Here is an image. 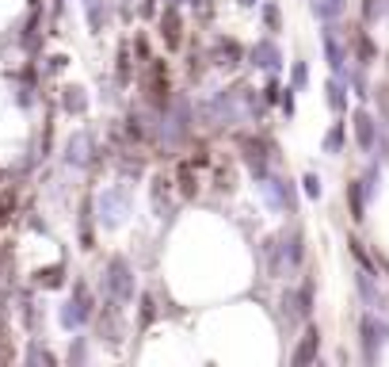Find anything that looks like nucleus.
Instances as JSON below:
<instances>
[{"label":"nucleus","mask_w":389,"mask_h":367,"mask_svg":"<svg viewBox=\"0 0 389 367\" xmlns=\"http://www.w3.org/2000/svg\"><path fill=\"white\" fill-rule=\"evenodd\" d=\"M96 206H100V222L107 226V230H115V226H122V219L130 214V187H107Z\"/></svg>","instance_id":"obj_1"},{"label":"nucleus","mask_w":389,"mask_h":367,"mask_svg":"<svg viewBox=\"0 0 389 367\" xmlns=\"http://www.w3.org/2000/svg\"><path fill=\"white\" fill-rule=\"evenodd\" d=\"M107 295L119 306L134 298V272H130V264L122 257H111V264H107Z\"/></svg>","instance_id":"obj_2"},{"label":"nucleus","mask_w":389,"mask_h":367,"mask_svg":"<svg viewBox=\"0 0 389 367\" xmlns=\"http://www.w3.org/2000/svg\"><path fill=\"white\" fill-rule=\"evenodd\" d=\"M88 318H92V295H88V287H84V284H77V287H73V298L61 310V325L65 329H80Z\"/></svg>","instance_id":"obj_3"},{"label":"nucleus","mask_w":389,"mask_h":367,"mask_svg":"<svg viewBox=\"0 0 389 367\" xmlns=\"http://www.w3.org/2000/svg\"><path fill=\"white\" fill-rule=\"evenodd\" d=\"M187 122H191V107H187V100H176L172 111H168L164 122H160V138H164L168 146H176L179 138L187 134Z\"/></svg>","instance_id":"obj_4"},{"label":"nucleus","mask_w":389,"mask_h":367,"mask_svg":"<svg viewBox=\"0 0 389 367\" xmlns=\"http://www.w3.org/2000/svg\"><path fill=\"white\" fill-rule=\"evenodd\" d=\"M363 344H366V360H378V356H382V348L389 344V325L378 322L374 314L363 318Z\"/></svg>","instance_id":"obj_5"},{"label":"nucleus","mask_w":389,"mask_h":367,"mask_svg":"<svg viewBox=\"0 0 389 367\" xmlns=\"http://www.w3.org/2000/svg\"><path fill=\"white\" fill-rule=\"evenodd\" d=\"M65 161L77 165V168H84L92 161V138L84 134V130H77V134L69 138V146H65Z\"/></svg>","instance_id":"obj_6"},{"label":"nucleus","mask_w":389,"mask_h":367,"mask_svg":"<svg viewBox=\"0 0 389 367\" xmlns=\"http://www.w3.org/2000/svg\"><path fill=\"white\" fill-rule=\"evenodd\" d=\"M279 46H275L271 39H260V42H256L252 46V65H260V69H268V73H275V69H279Z\"/></svg>","instance_id":"obj_7"},{"label":"nucleus","mask_w":389,"mask_h":367,"mask_svg":"<svg viewBox=\"0 0 389 367\" xmlns=\"http://www.w3.org/2000/svg\"><path fill=\"white\" fill-rule=\"evenodd\" d=\"M210 119L214 122H237L241 111H237V92H222L214 103H210Z\"/></svg>","instance_id":"obj_8"},{"label":"nucleus","mask_w":389,"mask_h":367,"mask_svg":"<svg viewBox=\"0 0 389 367\" xmlns=\"http://www.w3.org/2000/svg\"><path fill=\"white\" fill-rule=\"evenodd\" d=\"M355 138L363 149H374V138H378V122L370 111H355Z\"/></svg>","instance_id":"obj_9"},{"label":"nucleus","mask_w":389,"mask_h":367,"mask_svg":"<svg viewBox=\"0 0 389 367\" xmlns=\"http://www.w3.org/2000/svg\"><path fill=\"white\" fill-rule=\"evenodd\" d=\"M61 107L69 111V115H84V111H88V96H84L80 84H65L61 88Z\"/></svg>","instance_id":"obj_10"},{"label":"nucleus","mask_w":389,"mask_h":367,"mask_svg":"<svg viewBox=\"0 0 389 367\" xmlns=\"http://www.w3.org/2000/svg\"><path fill=\"white\" fill-rule=\"evenodd\" d=\"M145 88H149V96H153L157 103L168 100V73H164V65H160V62L149 65V84H145Z\"/></svg>","instance_id":"obj_11"},{"label":"nucleus","mask_w":389,"mask_h":367,"mask_svg":"<svg viewBox=\"0 0 389 367\" xmlns=\"http://www.w3.org/2000/svg\"><path fill=\"white\" fill-rule=\"evenodd\" d=\"M321 39H325V54H328L332 73H344V50H340V42H336V27H325Z\"/></svg>","instance_id":"obj_12"},{"label":"nucleus","mask_w":389,"mask_h":367,"mask_svg":"<svg viewBox=\"0 0 389 367\" xmlns=\"http://www.w3.org/2000/svg\"><path fill=\"white\" fill-rule=\"evenodd\" d=\"M317 348H321V333H317V329H306V337H301V344H298V352H294L290 356V360L294 363H309L313 360V356H317Z\"/></svg>","instance_id":"obj_13"},{"label":"nucleus","mask_w":389,"mask_h":367,"mask_svg":"<svg viewBox=\"0 0 389 367\" xmlns=\"http://www.w3.org/2000/svg\"><path fill=\"white\" fill-rule=\"evenodd\" d=\"M359 295L366 298V306H374V310H382L385 306V298H382V291L374 287V279H370V268L359 272Z\"/></svg>","instance_id":"obj_14"},{"label":"nucleus","mask_w":389,"mask_h":367,"mask_svg":"<svg viewBox=\"0 0 389 367\" xmlns=\"http://www.w3.org/2000/svg\"><path fill=\"white\" fill-rule=\"evenodd\" d=\"M160 35H164V46H179V12H176V4L164 12V20H160Z\"/></svg>","instance_id":"obj_15"},{"label":"nucleus","mask_w":389,"mask_h":367,"mask_svg":"<svg viewBox=\"0 0 389 367\" xmlns=\"http://www.w3.org/2000/svg\"><path fill=\"white\" fill-rule=\"evenodd\" d=\"M313 12L317 20H340L347 12V0H313Z\"/></svg>","instance_id":"obj_16"},{"label":"nucleus","mask_w":389,"mask_h":367,"mask_svg":"<svg viewBox=\"0 0 389 367\" xmlns=\"http://www.w3.org/2000/svg\"><path fill=\"white\" fill-rule=\"evenodd\" d=\"M244 161H249L256 180H263V176H268V161H263V153H260V146H256V142L244 146Z\"/></svg>","instance_id":"obj_17"},{"label":"nucleus","mask_w":389,"mask_h":367,"mask_svg":"<svg viewBox=\"0 0 389 367\" xmlns=\"http://www.w3.org/2000/svg\"><path fill=\"white\" fill-rule=\"evenodd\" d=\"M347 195H351V219L363 222L366 219V199H363V187H359V180L347 184Z\"/></svg>","instance_id":"obj_18"},{"label":"nucleus","mask_w":389,"mask_h":367,"mask_svg":"<svg viewBox=\"0 0 389 367\" xmlns=\"http://www.w3.org/2000/svg\"><path fill=\"white\" fill-rule=\"evenodd\" d=\"M378 184H382V173H378V165H374V168L363 176V180H359V187H363V199H374V195H378Z\"/></svg>","instance_id":"obj_19"},{"label":"nucleus","mask_w":389,"mask_h":367,"mask_svg":"<svg viewBox=\"0 0 389 367\" xmlns=\"http://www.w3.org/2000/svg\"><path fill=\"white\" fill-rule=\"evenodd\" d=\"M84 8H88L92 31H103V0H84Z\"/></svg>","instance_id":"obj_20"},{"label":"nucleus","mask_w":389,"mask_h":367,"mask_svg":"<svg viewBox=\"0 0 389 367\" xmlns=\"http://www.w3.org/2000/svg\"><path fill=\"white\" fill-rule=\"evenodd\" d=\"M328 103H332V111H344V107H347L344 84H340V81H328Z\"/></svg>","instance_id":"obj_21"},{"label":"nucleus","mask_w":389,"mask_h":367,"mask_svg":"<svg viewBox=\"0 0 389 367\" xmlns=\"http://www.w3.org/2000/svg\"><path fill=\"white\" fill-rule=\"evenodd\" d=\"M340 146H344V127H332L325 134V153H340Z\"/></svg>","instance_id":"obj_22"},{"label":"nucleus","mask_w":389,"mask_h":367,"mask_svg":"<svg viewBox=\"0 0 389 367\" xmlns=\"http://www.w3.org/2000/svg\"><path fill=\"white\" fill-rule=\"evenodd\" d=\"M61 279H65V276H61V264L39 272V284H42V287H61Z\"/></svg>","instance_id":"obj_23"},{"label":"nucleus","mask_w":389,"mask_h":367,"mask_svg":"<svg viewBox=\"0 0 389 367\" xmlns=\"http://www.w3.org/2000/svg\"><path fill=\"white\" fill-rule=\"evenodd\" d=\"M217 58H222V65H237V58H241V50H237V42H222V50H217Z\"/></svg>","instance_id":"obj_24"},{"label":"nucleus","mask_w":389,"mask_h":367,"mask_svg":"<svg viewBox=\"0 0 389 367\" xmlns=\"http://www.w3.org/2000/svg\"><path fill=\"white\" fill-rule=\"evenodd\" d=\"M153 318H157V306H153V298H141V329H145L149 322H153Z\"/></svg>","instance_id":"obj_25"},{"label":"nucleus","mask_w":389,"mask_h":367,"mask_svg":"<svg viewBox=\"0 0 389 367\" xmlns=\"http://www.w3.org/2000/svg\"><path fill=\"white\" fill-rule=\"evenodd\" d=\"M301 184H306V195H309V199H321V176H317V173H309Z\"/></svg>","instance_id":"obj_26"},{"label":"nucleus","mask_w":389,"mask_h":367,"mask_svg":"<svg viewBox=\"0 0 389 367\" xmlns=\"http://www.w3.org/2000/svg\"><path fill=\"white\" fill-rule=\"evenodd\" d=\"M263 23H268L271 31H279V8H275V4H268V8H263Z\"/></svg>","instance_id":"obj_27"},{"label":"nucleus","mask_w":389,"mask_h":367,"mask_svg":"<svg viewBox=\"0 0 389 367\" xmlns=\"http://www.w3.org/2000/svg\"><path fill=\"white\" fill-rule=\"evenodd\" d=\"M306 77H309V73H306V65H294V73H290V81H294V88H306Z\"/></svg>","instance_id":"obj_28"},{"label":"nucleus","mask_w":389,"mask_h":367,"mask_svg":"<svg viewBox=\"0 0 389 367\" xmlns=\"http://www.w3.org/2000/svg\"><path fill=\"white\" fill-rule=\"evenodd\" d=\"M287 245H290V249H287L290 252V264H298V260H301V238H290Z\"/></svg>","instance_id":"obj_29"},{"label":"nucleus","mask_w":389,"mask_h":367,"mask_svg":"<svg viewBox=\"0 0 389 367\" xmlns=\"http://www.w3.org/2000/svg\"><path fill=\"white\" fill-rule=\"evenodd\" d=\"M65 65H69V58H65V54H54V58H50V65H46V69H50V73H61Z\"/></svg>","instance_id":"obj_30"},{"label":"nucleus","mask_w":389,"mask_h":367,"mask_svg":"<svg viewBox=\"0 0 389 367\" xmlns=\"http://www.w3.org/2000/svg\"><path fill=\"white\" fill-rule=\"evenodd\" d=\"M31 360H42V363H54V356L46 348H31Z\"/></svg>","instance_id":"obj_31"},{"label":"nucleus","mask_w":389,"mask_h":367,"mask_svg":"<svg viewBox=\"0 0 389 367\" xmlns=\"http://www.w3.org/2000/svg\"><path fill=\"white\" fill-rule=\"evenodd\" d=\"M69 360H73V363H80V360H84V341H77V344H73Z\"/></svg>","instance_id":"obj_32"},{"label":"nucleus","mask_w":389,"mask_h":367,"mask_svg":"<svg viewBox=\"0 0 389 367\" xmlns=\"http://www.w3.org/2000/svg\"><path fill=\"white\" fill-rule=\"evenodd\" d=\"M282 111H287V115H294V96H290V88H287V96H282Z\"/></svg>","instance_id":"obj_33"},{"label":"nucleus","mask_w":389,"mask_h":367,"mask_svg":"<svg viewBox=\"0 0 389 367\" xmlns=\"http://www.w3.org/2000/svg\"><path fill=\"white\" fill-rule=\"evenodd\" d=\"M138 12H141V16H153V0H141V4H138Z\"/></svg>","instance_id":"obj_34"},{"label":"nucleus","mask_w":389,"mask_h":367,"mask_svg":"<svg viewBox=\"0 0 389 367\" xmlns=\"http://www.w3.org/2000/svg\"><path fill=\"white\" fill-rule=\"evenodd\" d=\"M241 4H256V0H241Z\"/></svg>","instance_id":"obj_35"},{"label":"nucleus","mask_w":389,"mask_h":367,"mask_svg":"<svg viewBox=\"0 0 389 367\" xmlns=\"http://www.w3.org/2000/svg\"><path fill=\"white\" fill-rule=\"evenodd\" d=\"M168 4H179V0H168Z\"/></svg>","instance_id":"obj_36"}]
</instances>
